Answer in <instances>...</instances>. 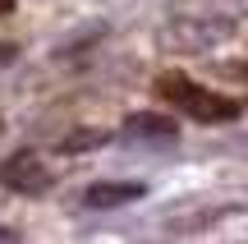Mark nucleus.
Returning a JSON list of instances; mask_svg holds the SVG:
<instances>
[{
	"mask_svg": "<svg viewBox=\"0 0 248 244\" xmlns=\"http://www.w3.org/2000/svg\"><path fill=\"white\" fill-rule=\"evenodd\" d=\"M161 92H166V97H179V106L193 120H207V125H225V120L239 115V101L221 97V92H202V88H193V83H184V79H166Z\"/></svg>",
	"mask_w": 248,
	"mask_h": 244,
	"instance_id": "1",
	"label": "nucleus"
},
{
	"mask_svg": "<svg viewBox=\"0 0 248 244\" xmlns=\"http://www.w3.org/2000/svg\"><path fill=\"white\" fill-rule=\"evenodd\" d=\"M0 180H5V189H14V194H46L51 189V175H46V166L37 162L32 152H18V157H9L5 166H0Z\"/></svg>",
	"mask_w": 248,
	"mask_h": 244,
	"instance_id": "2",
	"label": "nucleus"
},
{
	"mask_svg": "<svg viewBox=\"0 0 248 244\" xmlns=\"http://www.w3.org/2000/svg\"><path fill=\"white\" fill-rule=\"evenodd\" d=\"M142 198V184H120V180H101V184H88L83 189V203L97 212H110V208H124V203H138Z\"/></svg>",
	"mask_w": 248,
	"mask_h": 244,
	"instance_id": "3",
	"label": "nucleus"
},
{
	"mask_svg": "<svg viewBox=\"0 0 248 244\" xmlns=\"http://www.w3.org/2000/svg\"><path fill=\"white\" fill-rule=\"evenodd\" d=\"M124 129H129L133 138H152V143H170V138H179V125L170 115H156V111H133V115L124 120Z\"/></svg>",
	"mask_w": 248,
	"mask_h": 244,
	"instance_id": "4",
	"label": "nucleus"
},
{
	"mask_svg": "<svg viewBox=\"0 0 248 244\" xmlns=\"http://www.w3.org/2000/svg\"><path fill=\"white\" fill-rule=\"evenodd\" d=\"M106 143V134L101 129H74L69 138H60V152H92V147Z\"/></svg>",
	"mask_w": 248,
	"mask_h": 244,
	"instance_id": "5",
	"label": "nucleus"
},
{
	"mask_svg": "<svg viewBox=\"0 0 248 244\" xmlns=\"http://www.w3.org/2000/svg\"><path fill=\"white\" fill-rule=\"evenodd\" d=\"M9 60H14V46H9V42H0V65H9Z\"/></svg>",
	"mask_w": 248,
	"mask_h": 244,
	"instance_id": "6",
	"label": "nucleus"
},
{
	"mask_svg": "<svg viewBox=\"0 0 248 244\" xmlns=\"http://www.w3.org/2000/svg\"><path fill=\"white\" fill-rule=\"evenodd\" d=\"M0 240H18V230H5V226H0Z\"/></svg>",
	"mask_w": 248,
	"mask_h": 244,
	"instance_id": "7",
	"label": "nucleus"
},
{
	"mask_svg": "<svg viewBox=\"0 0 248 244\" xmlns=\"http://www.w3.org/2000/svg\"><path fill=\"white\" fill-rule=\"evenodd\" d=\"M9 9H14V0H0V14H9Z\"/></svg>",
	"mask_w": 248,
	"mask_h": 244,
	"instance_id": "8",
	"label": "nucleus"
}]
</instances>
